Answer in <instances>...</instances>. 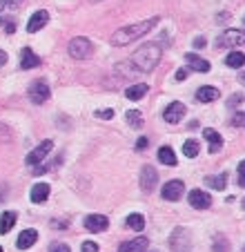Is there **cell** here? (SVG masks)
Wrapping results in <instances>:
<instances>
[{
    "label": "cell",
    "mask_w": 245,
    "mask_h": 252,
    "mask_svg": "<svg viewBox=\"0 0 245 252\" xmlns=\"http://www.w3.org/2000/svg\"><path fill=\"white\" fill-rule=\"evenodd\" d=\"M132 63L136 65V69L143 74L154 72V67L161 63V45L156 43H145L132 54Z\"/></svg>",
    "instance_id": "1"
},
{
    "label": "cell",
    "mask_w": 245,
    "mask_h": 252,
    "mask_svg": "<svg viewBox=\"0 0 245 252\" xmlns=\"http://www.w3.org/2000/svg\"><path fill=\"white\" fill-rule=\"evenodd\" d=\"M159 18H147V20H140V23H134V25H127L123 29H118L114 36H111V43L114 45H130L132 40L140 38V36L149 34V31L156 27Z\"/></svg>",
    "instance_id": "2"
},
{
    "label": "cell",
    "mask_w": 245,
    "mask_h": 252,
    "mask_svg": "<svg viewBox=\"0 0 245 252\" xmlns=\"http://www.w3.org/2000/svg\"><path fill=\"white\" fill-rule=\"evenodd\" d=\"M91 52H94V45H91L89 38H85V36H76V38H72V43H69V56L76 60L89 58Z\"/></svg>",
    "instance_id": "3"
},
{
    "label": "cell",
    "mask_w": 245,
    "mask_h": 252,
    "mask_svg": "<svg viewBox=\"0 0 245 252\" xmlns=\"http://www.w3.org/2000/svg\"><path fill=\"white\" fill-rule=\"evenodd\" d=\"M245 45V29H225L217 38V47H239Z\"/></svg>",
    "instance_id": "4"
},
{
    "label": "cell",
    "mask_w": 245,
    "mask_h": 252,
    "mask_svg": "<svg viewBox=\"0 0 245 252\" xmlns=\"http://www.w3.org/2000/svg\"><path fill=\"white\" fill-rule=\"evenodd\" d=\"M49 85L47 81H43V78H38V81H34L31 85H29V101L34 103V105H43L45 101L49 98Z\"/></svg>",
    "instance_id": "5"
},
{
    "label": "cell",
    "mask_w": 245,
    "mask_h": 252,
    "mask_svg": "<svg viewBox=\"0 0 245 252\" xmlns=\"http://www.w3.org/2000/svg\"><path fill=\"white\" fill-rule=\"evenodd\" d=\"M52 147H54V141H49V139H47V141H43L38 147H36V150H31V152L27 154V159H25V161H27V165L43 163V161L47 159V154L52 152Z\"/></svg>",
    "instance_id": "6"
},
{
    "label": "cell",
    "mask_w": 245,
    "mask_h": 252,
    "mask_svg": "<svg viewBox=\"0 0 245 252\" xmlns=\"http://www.w3.org/2000/svg\"><path fill=\"white\" fill-rule=\"evenodd\" d=\"M156 183H159V174L152 165H145L143 170H140V190L143 192H154Z\"/></svg>",
    "instance_id": "7"
},
{
    "label": "cell",
    "mask_w": 245,
    "mask_h": 252,
    "mask_svg": "<svg viewBox=\"0 0 245 252\" xmlns=\"http://www.w3.org/2000/svg\"><path fill=\"white\" fill-rule=\"evenodd\" d=\"M185 192V185H183V181H167V183L163 185V190H161V194H163L165 201H178L181 199V194Z\"/></svg>",
    "instance_id": "8"
},
{
    "label": "cell",
    "mask_w": 245,
    "mask_h": 252,
    "mask_svg": "<svg viewBox=\"0 0 245 252\" xmlns=\"http://www.w3.org/2000/svg\"><path fill=\"white\" fill-rule=\"evenodd\" d=\"M183 116H185V105H183L181 101H174L172 105H167V110L163 112L165 123H172V125H176Z\"/></svg>",
    "instance_id": "9"
},
{
    "label": "cell",
    "mask_w": 245,
    "mask_h": 252,
    "mask_svg": "<svg viewBox=\"0 0 245 252\" xmlns=\"http://www.w3.org/2000/svg\"><path fill=\"white\" fill-rule=\"evenodd\" d=\"M188 201H190V205L196 210H207L212 205V196L207 192H203V190H192Z\"/></svg>",
    "instance_id": "10"
},
{
    "label": "cell",
    "mask_w": 245,
    "mask_h": 252,
    "mask_svg": "<svg viewBox=\"0 0 245 252\" xmlns=\"http://www.w3.org/2000/svg\"><path fill=\"white\" fill-rule=\"evenodd\" d=\"M169 246L174 248V252H190V237L185 234L183 228H176L169 239Z\"/></svg>",
    "instance_id": "11"
},
{
    "label": "cell",
    "mask_w": 245,
    "mask_h": 252,
    "mask_svg": "<svg viewBox=\"0 0 245 252\" xmlns=\"http://www.w3.org/2000/svg\"><path fill=\"white\" fill-rule=\"evenodd\" d=\"M49 23V14L45 9H38L31 18H29V23H27V31L29 34H36V31H40L45 27V25Z\"/></svg>",
    "instance_id": "12"
},
{
    "label": "cell",
    "mask_w": 245,
    "mask_h": 252,
    "mask_svg": "<svg viewBox=\"0 0 245 252\" xmlns=\"http://www.w3.org/2000/svg\"><path fill=\"white\" fill-rule=\"evenodd\" d=\"M107 225H109V221L103 214H89V217H85V228L89 232H103V230H107Z\"/></svg>",
    "instance_id": "13"
},
{
    "label": "cell",
    "mask_w": 245,
    "mask_h": 252,
    "mask_svg": "<svg viewBox=\"0 0 245 252\" xmlns=\"http://www.w3.org/2000/svg\"><path fill=\"white\" fill-rule=\"evenodd\" d=\"M149 248V241L145 237H138V239H132V241H125L118 246V252H147Z\"/></svg>",
    "instance_id": "14"
},
{
    "label": "cell",
    "mask_w": 245,
    "mask_h": 252,
    "mask_svg": "<svg viewBox=\"0 0 245 252\" xmlns=\"http://www.w3.org/2000/svg\"><path fill=\"white\" fill-rule=\"evenodd\" d=\"M36 239H38V232H36L34 228H27V230H23V232L18 234L16 246H18V250H27V248H31L36 243Z\"/></svg>",
    "instance_id": "15"
},
{
    "label": "cell",
    "mask_w": 245,
    "mask_h": 252,
    "mask_svg": "<svg viewBox=\"0 0 245 252\" xmlns=\"http://www.w3.org/2000/svg\"><path fill=\"white\" fill-rule=\"evenodd\" d=\"M38 65H40V58L31 49H23V52H20V67L23 69H34V67H38Z\"/></svg>",
    "instance_id": "16"
},
{
    "label": "cell",
    "mask_w": 245,
    "mask_h": 252,
    "mask_svg": "<svg viewBox=\"0 0 245 252\" xmlns=\"http://www.w3.org/2000/svg\"><path fill=\"white\" fill-rule=\"evenodd\" d=\"M218 96H221L218 89L212 87V85H203V87H198V92H196V101H201V103H212V101H217Z\"/></svg>",
    "instance_id": "17"
},
{
    "label": "cell",
    "mask_w": 245,
    "mask_h": 252,
    "mask_svg": "<svg viewBox=\"0 0 245 252\" xmlns=\"http://www.w3.org/2000/svg\"><path fill=\"white\" fill-rule=\"evenodd\" d=\"M185 60H188V65L192 69H196V72H210V69H212V65L207 63L205 58L196 56V54H185Z\"/></svg>",
    "instance_id": "18"
},
{
    "label": "cell",
    "mask_w": 245,
    "mask_h": 252,
    "mask_svg": "<svg viewBox=\"0 0 245 252\" xmlns=\"http://www.w3.org/2000/svg\"><path fill=\"white\" fill-rule=\"evenodd\" d=\"M49 196V185L47 183H36L34 188H31V201L34 203H45Z\"/></svg>",
    "instance_id": "19"
},
{
    "label": "cell",
    "mask_w": 245,
    "mask_h": 252,
    "mask_svg": "<svg viewBox=\"0 0 245 252\" xmlns=\"http://www.w3.org/2000/svg\"><path fill=\"white\" fill-rule=\"evenodd\" d=\"M203 136H205L207 141H210L212 152H218V150H221V145H223V136L218 134V132H214L212 127H205V130H203Z\"/></svg>",
    "instance_id": "20"
},
{
    "label": "cell",
    "mask_w": 245,
    "mask_h": 252,
    "mask_svg": "<svg viewBox=\"0 0 245 252\" xmlns=\"http://www.w3.org/2000/svg\"><path fill=\"white\" fill-rule=\"evenodd\" d=\"M147 92H149L147 85H145V83H138V85H132V87L125 89V96L130 98V101H140Z\"/></svg>",
    "instance_id": "21"
},
{
    "label": "cell",
    "mask_w": 245,
    "mask_h": 252,
    "mask_svg": "<svg viewBox=\"0 0 245 252\" xmlns=\"http://www.w3.org/2000/svg\"><path fill=\"white\" fill-rule=\"evenodd\" d=\"M16 212H2L0 214V234H7L16 225Z\"/></svg>",
    "instance_id": "22"
},
{
    "label": "cell",
    "mask_w": 245,
    "mask_h": 252,
    "mask_svg": "<svg viewBox=\"0 0 245 252\" xmlns=\"http://www.w3.org/2000/svg\"><path fill=\"white\" fill-rule=\"evenodd\" d=\"M205 183H207V188H212V190H225L227 188V172H221V174H217V176H207Z\"/></svg>",
    "instance_id": "23"
},
{
    "label": "cell",
    "mask_w": 245,
    "mask_h": 252,
    "mask_svg": "<svg viewBox=\"0 0 245 252\" xmlns=\"http://www.w3.org/2000/svg\"><path fill=\"white\" fill-rule=\"evenodd\" d=\"M225 65H227V67H232V69L243 67V65H245V54H243V52H232V54H227V56H225Z\"/></svg>",
    "instance_id": "24"
},
{
    "label": "cell",
    "mask_w": 245,
    "mask_h": 252,
    "mask_svg": "<svg viewBox=\"0 0 245 252\" xmlns=\"http://www.w3.org/2000/svg\"><path fill=\"white\" fill-rule=\"evenodd\" d=\"M159 161L163 165H172L174 168V165H176V154H174L172 147H161L159 150Z\"/></svg>",
    "instance_id": "25"
},
{
    "label": "cell",
    "mask_w": 245,
    "mask_h": 252,
    "mask_svg": "<svg viewBox=\"0 0 245 252\" xmlns=\"http://www.w3.org/2000/svg\"><path fill=\"white\" fill-rule=\"evenodd\" d=\"M127 228H132V230H136V232H140V230L145 228L143 214H130V217H127Z\"/></svg>",
    "instance_id": "26"
},
{
    "label": "cell",
    "mask_w": 245,
    "mask_h": 252,
    "mask_svg": "<svg viewBox=\"0 0 245 252\" xmlns=\"http://www.w3.org/2000/svg\"><path fill=\"white\" fill-rule=\"evenodd\" d=\"M198 152H201V145H198V141H185V145H183V154L188 156V159H194V156H198Z\"/></svg>",
    "instance_id": "27"
},
{
    "label": "cell",
    "mask_w": 245,
    "mask_h": 252,
    "mask_svg": "<svg viewBox=\"0 0 245 252\" xmlns=\"http://www.w3.org/2000/svg\"><path fill=\"white\" fill-rule=\"evenodd\" d=\"M230 250V241H227L225 237H221V234H217L214 237V248H212V252H227Z\"/></svg>",
    "instance_id": "28"
},
{
    "label": "cell",
    "mask_w": 245,
    "mask_h": 252,
    "mask_svg": "<svg viewBox=\"0 0 245 252\" xmlns=\"http://www.w3.org/2000/svg\"><path fill=\"white\" fill-rule=\"evenodd\" d=\"M127 123L134 127H140L143 125V116H140L138 110H127Z\"/></svg>",
    "instance_id": "29"
},
{
    "label": "cell",
    "mask_w": 245,
    "mask_h": 252,
    "mask_svg": "<svg viewBox=\"0 0 245 252\" xmlns=\"http://www.w3.org/2000/svg\"><path fill=\"white\" fill-rule=\"evenodd\" d=\"M60 159H63V156H56V159H54L49 165H38V168H36V170H34V174L38 176V174H43V172H47V170H52V168H56V165L60 163Z\"/></svg>",
    "instance_id": "30"
},
{
    "label": "cell",
    "mask_w": 245,
    "mask_h": 252,
    "mask_svg": "<svg viewBox=\"0 0 245 252\" xmlns=\"http://www.w3.org/2000/svg\"><path fill=\"white\" fill-rule=\"evenodd\" d=\"M243 101H245V96H243V92H241V94H234V96H230V98H227V103H225V105L230 107V110H234V107H236V105H241V103H243Z\"/></svg>",
    "instance_id": "31"
},
{
    "label": "cell",
    "mask_w": 245,
    "mask_h": 252,
    "mask_svg": "<svg viewBox=\"0 0 245 252\" xmlns=\"http://www.w3.org/2000/svg\"><path fill=\"white\" fill-rule=\"evenodd\" d=\"M232 125L234 127H245V112H236L232 116Z\"/></svg>",
    "instance_id": "32"
},
{
    "label": "cell",
    "mask_w": 245,
    "mask_h": 252,
    "mask_svg": "<svg viewBox=\"0 0 245 252\" xmlns=\"http://www.w3.org/2000/svg\"><path fill=\"white\" fill-rule=\"evenodd\" d=\"M94 116L103 118V121H109V118H114V110H98V112H94Z\"/></svg>",
    "instance_id": "33"
},
{
    "label": "cell",
    "mask_w": 245,
    "mask_h": 252,
    "mask_svg": "<svg viewBox=\"0 0 245 252\" xmlns=\"http://www.w3.org/2000/svg\"><path fill=\"white\" fill-rule=\"evenodd\" d=\"M239 185L241 188H245V161H241L239 163Z\"/></svg>",
    "instance_id": "34"
},
{
    "label": "cell",
    "mask_w": 245,
    "mask_h": 252,
    "mask_svg": "<svg viewBox=\"0 0 245 252\" xmlns=\"http://www.w3.org/2000/svg\"><path fill=\"white\" fill-rule=\"evenodd\" d=\"M49 252H69V246L67 243H52Z\"/></svg>",
    "instance_id": "35"
},
{
    "label": "cell",
    "mask_w": 245,
    "mask_h": 252,
    "mask_svg": "<svg viewBox=\"0 0 245 252\" xmlns=\"http://www.w3.org/2000/svg\"><path fill=\"white\" fill-rule=\"evenodd\" d=\"M82 252H98V246L94 241H82Z\"/></svg>",
    "instance_id": "36"
},
{
    "label": "cell",
    "mask_w": 245,
    "mask_h": 252,
    "mask_svg": "<svg viewBox=\"0 0 245 252\" xmlns=\"http://www.w3.org/2000/svg\"><path fill=\"white\" fill-rule=\"evenodd\" d=\"M147 139H145V136H143V139H138V141H136V150H138V152H143L145 150V147H147Z\"/></svg>",
    "instance_id": "37"
},
{
    "label": "cell",
    "mask_w": 245,
    "mask_h": 252,
    "mask_svg": "<svg viewBox=\"0 0 245 252\" xmlns=\"http://www.w3.org/2000/svg\"><path fill=\"white\" fill-rule=\"evenodd\" d=\"M185 78H188V69L181 67V69L176 72V81H185Z\"/></svg>",
    "instance_id": "38"
},
{
    "label": "cell",
    "mask_w": 245,
    "mask_h": 252,
    "mask_svg": "<svg viewBox=\"0 0 245 252\" xmlns=\"http://www.w3.org/2000/svg\"><path fill=\"white\" fill-rule=\"evenodd\" d=\"M5 29H7V34H14V31H16V23H7Z\"/></svg>",
    "instance_id": "39"
},
{
    "label": "cell",
    "mask_w": 245,
    "mask_h": 252,
    "mask_svg": "<svg viewBox=\"0 0 245 252\" xmlns=\"http://www.w3.org/2000/svg\"><path fill=\"white\" fill-rule=\"evenodd\" d=\"M5 63H7V54L2 52V49H0V67H2Z\"/></svg>",
    "instance_id": "40"
},
{
    "label": "cell",
    "mask_w": 245,
    "mask_h": 252,
    "mask_svg": "<svg viewBox=\"0 0 245 252\" xmlns=\"http://www.w3.org/2000/svg\"><path fill=\"white\" fill-rule=\"evenodd\" d=\"M227 18H230V14H218V20H217V23H225Z\"/></svg>",
    "instance_id": "41"
},
{
    "label": "cell",
    "mask_w": 245,
    "mask_h": 252,
    "mask_svg": "<svg viewBox=\"0 0 245 252\" xmlns=\"http://www.w3.org/2000/svg\"><path fill=\"white\" fill-rule=\"evenodd\" d=\"M203 45H205V40H203V38H196V40H194V47H203Z\"/></svg>",
    "instance_id": "42"
},
{
    "label": "cell",
    "mask_w": 245,
    "mask_h": 252,
    "mask_svg": "<svg viewBox=\"0 0 245 252\" xmlns=\"http://www.w3.org/2000/svg\"><path fill=\"white\" fill-rule=\"evenodd\" d=\"M9 2H11V0H0V11L5 9V7H7V5H9Z\"/></svg>",
    "instance_id": "43"
},
{
    "label": "cell",
    "mask_w": 245,
    "mask_h": 252,
    "mask_svg": "<svg viewBox=\"0 0 245 252\" xmlns=\"http://www.w3.org/2000/svg\"><path fill=\"white\" fill-rule=\"evenodd\" d=\"M239 81H241V83H245V72H243V74H241V76H239Z\"/></svg>",
    "instance_id": "44"
},
{
    "label": "cell",
    "mask_w": 245,
    "mask_h": 252,
    "mask_svg": "<svg viewBox=\"0 0 245 252\" xmlns=\"http://www.w3.org/2000/svg\"><path fill=\"white\" fill-rule=\"evenodd\" d=\"M243 208H245V196H243Z\"/></svg>",
    "instance_id": "45"
},
{
    "label": "cell",
    "mask_w": 245,
    "mask_h": 252,
    "mask_svg": "<svg viewBox=\"0 0 245 252\" xmlns=\"http://www.w3.org/2000/svg\"><path fill=\"white\" fill-rule=\"evenodd\" d=\"M243 25H245V16H243Z\"/></svg>",
    "instance_id": "46"
},
{
    "label": "cell",
    "mask_w": 245,
    "mask_h": 252,
    "mask_svg": "<svg viewBox=\"0 0 245 252\" xmlns=\"http://www.w3.org/2000/svg\"><path fill=\"white\" fill-rule=\"evenodd\" d=\"M0 252H2V248H0Z\"/></svg>",
    "instance_id": "47"
}]
</instances>
